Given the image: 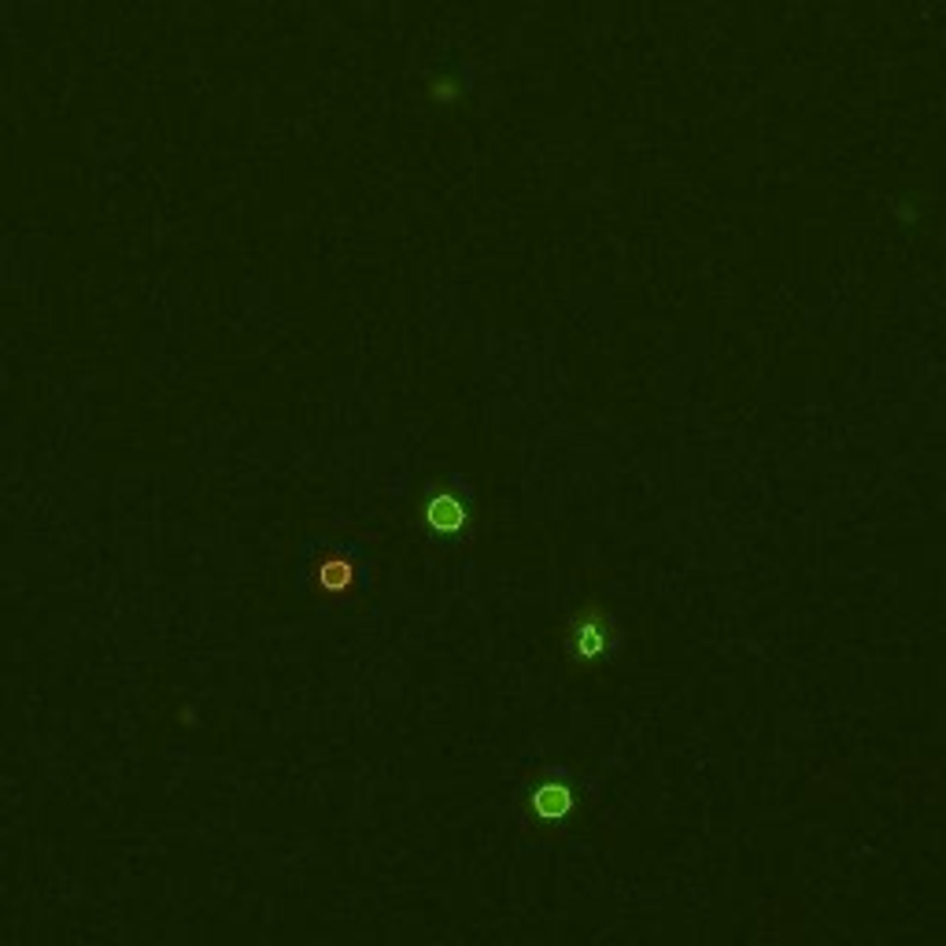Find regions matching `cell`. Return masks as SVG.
<instances>
[{"label":"cell","mask_w":946,"mask_h":946,"mask_svg":"<svg viewBox=\"0 0 946 946\" xmlns=\"http://www.w3.org/2000/svg\"><path fill=\"white\" fill-rule=\"evenodd\" d=\"M566 655L577 666H592V662L606 658L617 647V625L611 614H603L600 606H584L581 614H573L566 622Z\"/></svg>","instance_id":"cell-1"},{"label":"cell","mask_w":946,"mask_h":946,"mask_svg":"<svg viewBox=\"0 0 946 946\" xmlns=\"http://www.w3.org/2000/svg\"><path fill=\"white\" fill-rule=\"evenodd\" d=\"M355 581V562L344 551H325L319 558V588L325 595H344Z\"/></svg>","instance_id":"cell-3"},{"label":"cell","mask_w":946,"mask_h":946,"mask_svg":"<svg viewBox=\"0 0 946 946\" xmlns=\"http://www.w3.org/2000/svg\"><path fill=\"white\" fill-rule=\"evenodd\" d=\"M573 787L570 784H562V781H544L533 792V809H536V817H544V821H562L573 809Z\"/></svg>","instance_id":"cell-4"},{"label":"cell","mask_w":946,"mask_h":946,"mask_svg":"<svg viewBox=\"0 0 946 946\" xmlns=\"http://www.w3.org/2000/svg\"><path fill=\"white\" fill-rule=\"evenodd\" d=\"M425 525L441 536H452V533H463L466 529V506L459 500L455 492H436L425 500Z\"/></svg>","instance_id":"cell-2"}]
</instances>
